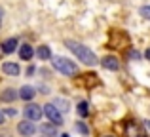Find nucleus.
I'll return each instance as SVG.
<instances>
[{"mask_svg":"<svg viewBox=\"0 0 150 137\" xmlns=\"http://www.w3.org/2000/svg\"><path fill=\"white\" fill-rule=\"evenodd\" d=\"M65 44H67V48H69L70 52H72L74 55H76L78 59L82 61V63H86V65H95V63H97L95 53H93L91 50L88 48V46L80 44V42H74V40H67Z\"/></svg>","mask_w":150,"mask_h":137,"instance_id":"obj_1","label":"nucleus"},{"mask_svg":"<svg viewBox=\"0 0 150 137\" xmlns=\"http://www.w3.org/2000/svg\"><path fill=\"white\" fill-rule=\"evenodd\" d=\"M51 63H53V67L57 69L59 72L65 74V76H74V74L78 72L76 63H74V61H70V59H65V57H55Z\"/></svg>","mask_w":150,"mask_h":137,"instance_id":"obj_2","label":"nucleus"},{"mask_svg":"<svg viewBox=\"0 0 150 137\" xmlns=\"http://www.w3.org/2000/svg\"><path fill=\"white\" fill-rule=\"evenodd\" d=\"M44 114L48 116V120L53 126H61L63 124V116H61V112H59V109L55 107V105H44Z\"/></svg>","mask_w":150,"mask_h":137,"instance_id":"obj_3","label":"nucleus"},{"mask_svg":"<svg viewBox=\"0 0 150 137\" xmlns=\"http://www.w3.org/2000/svg\"><path fill=\"white\" fill-rule=\"evenodd\" d=\"M42 114H44V109H40L36 103H29V105L25 107V116H27V120H30V122H36V120H40Z\"/></svg>","mask_w":150,"mask_h":137,"instance_id":"obj_4","label":"nucleus"},{"mask_svg":"<svg viewBox=\"0 0 150 137\" xmlns=\"http://www.w3.org/2000/svg\"><path fill=\"white\" fill-rule=\"evenodd\" d=\"M17 131L25 137H33L34 131H36V126H34V122H30V120H25V122H19Z\"/></svg>","mask_w":150,"mask_h":137,"instance_id":"obj_5","label":"nucleus"},{"mask_svg":"<svg viewBox=\"0 0 150 137\" xmlns=\"http://www.w3.org/2000/svg\"><path fill=\"white\" fill-rule=\"evenodd\" d=\"M101 63H103V67H105L106 70H118V69H120V61H118V57H114V55L103 57Z\"/></svg>","mask_w":150,"mask_h":137,"instance_id":"obj_6","label":"nucleus"},{"mask_svg":"<svg viewBox=\"0 0 150 137\" xmlns=\"http://www.w3.org/2000/svg\"><path fill=\"white\" fill-rule=\"evenodd\" d=\"M33 55H34V52H33V46H29V44H23L21 48H19V57H21L23 61H29V59H33Z\"/></svg>","mask_w":150,"mask_h":137,"instance_id":"obj_7","label":"nucleus"},{"mask_svg":"<svg viewBox=\"0 0 150 137\" xmlns=\"http://www.w3.org/2000/svg\"><path fill=\"white\" fill-rule=\"evenodd\" d=\"M2 70L6 74H10V76H17V74L21 72V69H19L17 63H4L2 65Z\"/></svg>","mask_w":150,"mask_h":137,"instance_id":"obj_8","label":"nucleus"},{"mask_svg":"<svg viewBox=\"0 0 150 137\" xmlns=\"http://www.w3.org/2000/svg\"><path fill=\"white\" fill-rule=\"evenodd\" d=\"M34 88H30V86H23L21 89H19V97H21V99H25V101H30L34 97Z\"/></svg>","mask_w":150,"mask_h":137,"instance_id":"obj_9","label":"nucleus"},{"mask_svg":"<svg viewBox=\"0 0 150 137\" xmlns=\"http://www.w3.org/2000/svg\"><path fill=\"white\" fill-rule=\"evenodd\" d=\"M15 48H17V38H10V40H6V42L2 44V52H4V53L15 52Z\"/></svg>","mask_w":150,"mask_h":137,"instance_id":"obj_10","label":"nucleus"},{"mask_svg":"<svg viewBox=\"0 0 150 137\" xmlns=\"http://www.w3.org/2000/svg\"><path fill=\"white\" fill-rule=\"evenodd\" d=\"M19 93L15 92V89H6V92H2V101H6V103H10V101H13L15 97H17Z\"/></svg>","mask_w":150,"mask_h":137,"instance_id":"obj_11","label":"nucleus"},{"mask_svg":"<svg viewBox=\"0 0 150 137\" xmlns=\"http://www.w3.org/2000/svg\"><path fill=\"white\" fill-rule=\"evenodd\" d=\"M36 55L40 57V59H50V57H51V52H50L48 46H40V48H38V52H36Z\"/></svg>","mask_w":150,"mask_h":137,"instance_id":"obj_12","label":"nucleus"},{"mask_svg":"<svg viewBox=\"0 0 150 137\" xmlns=\"http://www.w3.org/2000/svg\"><path fill=\"white\" fill-rule=\"evenodd\" d=\"M78 114L80 116H88L89 114V109H88V103H86V101H80V103H78Z\"/></svg>","mask_w":150,"mask_h":137,"instance_id":"obj_13","label":"nucleus"},{"mask_svg":"<svg viewBox=\"0 0 150 137\" xmlns=\"http://www.w3.org/2000/svg\"><path fill=\"white\" fill-rule=\"evenodd\" d=\"M76 130L80 131L82 135H88V133H89V131H88V128H86V124H84V122H78V124H76Z\"/></svg>","mask_w":150,"mask_h":137,"instance_id":"obj_14","label":"nucleus"},{"mask_svg":"<svg viewBox=\"0 0 150 137\" xmlns=\"http://www.w3.org/2000/svg\"><path fill=\"white\" fill-rule=\"evenodd\" d=\"M42 131H44L46 135H53V133H55V128H53V126H48V124H44V126H42Z\"/></svg>","mask_w":150,"mask_h":137,"instance_id":"obj_15","label":"nucleus"},{"mask_svg":"<svg viewBox=\"0 0 150 137\" xmlns=\"http://www.w3.org/2000/svg\"><path fill=\"white\" fill-rule=\"evenodd\" d=\"M141 15H143V17H146V19H150V6L141 8Z\"/></svg>","mask_w":150,"mask_h":137,"instance_id":"obj_16","label":"nucleus"},{"mask_svg":"<svg viewBox=\"0 0 150 137\" xmlns=\"http://www.w3.org/2000/svg\"><path fill=\"white\" fill-rule=\"evenodd\" d=\"M131 57H133V59H139L141 53H139V52H131Z\"/></svg>","mask_w":150,"mask_h":137,"instance_id":"obj_17","label":"nucleus"},{"mask_svg":"<svg viewBox=\"0 0 150 137\" xmlns=\"http://www.w3.org/2000/svg\"><path fill=\"white\" fill-rule=\"evenodd\" d=\"M4 120H6V114H4V112H2V111H0V124H2V122H4Z\"/></svg>","mask_w":150,"mask_h":137,"instance_id":"obj_18","label":"nucleus"},{"mask_svg":"<svg viewBox=\"0 0 150 137\" xmlns=\"http://www.w3.org/2000/svg\"><path fill=\"white\" fill-rule=\"evenodd\" d=\"M144 55H146V59H148V61H150V48H148V50H146V53H144Z\"/></svg>","mask_w":150,"mask_h":137,"instance_id":"obj_19","label":"nucleus"},{"mask_svg":"<svg viewBox=\"0 0 150 137\" xmlns=\"http://www.w3.org/2000/svg\"><path fill=\"white\" fill-rule=\"evenodd\" d=\"M146 128H148V130H150V120H146Z\"/></svg>","mask_w":150,"mask_h":137,"instance_id":"obj_20","label":"nucleus"},{"mask_svg":"<svg viewBox=\"0 0 150 137\" xmlns=\"http://www.w3.org/2000/svg\"><path fill=\"white\" fill-rule=\"evenodd\" d=\"M57 137H69V135H65V133H63V135H57Z\"/></svg>","mask_w":150,"mask_h":137,"instance_id":"obj_21","label":"nucleus"},{"mask_svg":"<svg viewBox=\"0 0 150 137\" xmlns=\"http://www.w3.org/2000/svg\"><path fill=\"white\" fill-rule=\"evenodd\" d=\"M137 137H146V135H143V133H139V135H137Z\"/></svg>","mask_w":150,"mask_h":137,"instance_id":"obj_22","label":"nucleus"},{"mask_svg":"<svg viewBox=\"0 0 150 137\" xmlns=\"http://www.w3.org/2000/svg\"><path fill=\"white\" fill-rule=\"evenodd\" d=\"M103 137H112V135H103Z\"/></svg>","mask_w":150,"mask_h":137,"instance_id":"obj_23","label":"nucleus"},{"mask_svg":"<svg viewBox=\"0 0 150 137\" xmlns=\"http://www.w3.org/2000/svg\"><path fill=\"white\" fill-rule=\"evenodd\" d=\"M0 17H2V10H0Z\"/></svg>","mask_w":150,"mask_h":137,"instance_id":"obj_24","label":"nucleus"}]
</instances>
